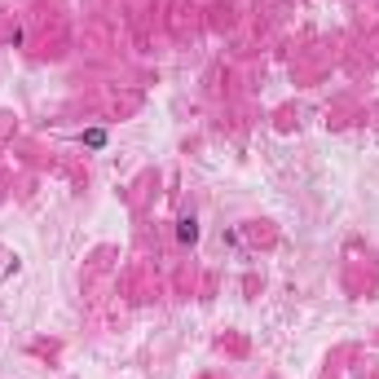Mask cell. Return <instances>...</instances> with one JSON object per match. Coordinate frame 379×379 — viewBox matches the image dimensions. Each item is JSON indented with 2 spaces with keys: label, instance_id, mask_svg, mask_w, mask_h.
<instances>
[{
  "label": "cell",
  "instance_id": "6da1fadb",
  "mask_svg": "<svg viewBox=\"0 0 379 379\" xmlns=\"http://www.w3.org/2000/svg\"><path fill=\"white\" fill-rule=\"evenodd\" d=\"M79 146L93 150V155H102L106 146H110V133H106V128H84V133H79Z\"/></svg>",
  "mask_w": 379,
  "mask_h": 379
},
{
  "label": "cell",
  "instance_id": "7a4b0ae2",
  "mask_svg": "<svg viewBox=\"0 0 379 379\" xmlns=\"http://www.w3.org/2000/svg\"><path fill=\"white\" fill-rule=\"evenodd\" d=\"M176 243H181V247H194V243H199V217H194V212L176 221Z\"/></svg>",
  "mask_w": 379,
  "mask_h": 379
}]
</instances>
